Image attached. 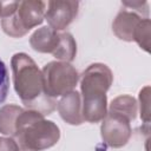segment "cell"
I'll return each instance as SVG.
<instances>
[{"label": "cell", "instance_id": "obj_1", "mask_svg": "<svg viewBox=\"0 0 151 151\" xmlns=\"http://www.w3.org/2000/svg\"><path fill=\"white\" fill-rule=\"evenodd\" d=\"M11 68L14 90L25 107L42 116L51 114L57 107V101L45 94L42 73L35 61L28 54L19 52L12 57Z\"/></svg>", "mask_w": 151, "mask_h": 151}, {"label": "cell", "instance_id": "obj_2", "mask_svg": "<svg viewBox=\"0 0 151 151\" xmlns=\"http://www.w3.org/2000/svg\"><path fill=\"white\" fill-rule=\"evenodd\" d=\"M19 151H42L54 146L60 139V129L41 113L24 109L15 124L12 137Z\"/></svg>", "mask_w": 151, "mask_h": 151}, {"label": "cell", "instance_id": "obj_3", "mask_svg": "<svg viewBox=\"0 0 151 151\" xmlns=\"http://www.w3.org/2000/svg\"><path fill=\"white\" fill-rule=\"evenodd\" d=\"M47 4L40 0L14 1L2 6L0 22L2 31L12 38H21L45 20Z\"/></svg>", "mask_w": 151, "mask_h": 151}, {"label": "cell", "instance_id": "obj_4", "mask_svg": "<svg viewBox=\"0 0 151 151\" xmlns=\"http://www.w3.org/2000/svg\"><path fill=\"white\" fill-rule=\"evenodd\" d=\"M41 73L44 92L52 99L74 91L79 80V73L76 67L65 61H50L42 67Z\"/></svg>", "mask_w": 151, "mask_h": 151}, {"label": "cell", "instance_id": "obj_5", "mask_svg": "<svg viewBox=\"0 0 151 151\" xmlns=\"http://www.w3.org/2000/svg\"><path fill=\"white\" fill-rule=\"evenodd\" d=\"M113 83V73L110 67L101 63L91 64L81 74V97L105 96Z\"/></svg>", "mask_w": 151, "mask_h": 151}, {"label": "cell", "instance_id": "obj_6", "mask_svg": "<svg viewBox=\"0 0 151 151\" xmlns=\"http://www.w3.org/2000/svg\"><path fill=\"white\" fill-rule=\"evenodd\" d=\"M130 123L122 116L107 112L100 126V134L104 143L113 149L125 146L132 134Z\"/></svg>", "mask_w": 151, "mask_h": 151}, {"label": "cell", "instance_id": "obj_7", "mask_svg": "<svg viewBox=\"0 0 151 151\" xmlns=\"http://www.w3.org/2000/svg\"><path fill=\"white\" fill-rule=\"evenodd\" d=\"M79 9L78 1L68 0H53L47 2V9L45 19L47 20L48 27L60 32L67 28L76 19Z\"/></svg>", "mask_w": 151, "mask_h": 151}, {"label": "cell", "instance_id": "obj_8", "mask_svg": "<svg viewBox=\"0 0 151 151\" xmlns=\"http://www.w3.org/2000/svg\"><path fill=\"white\" fill-rule=\"evenodd\" d=\"M57 109L61 119L70 125H81L84 123L81 112V96L77 91H72L61 97L57 103Z\"/></svg>", "mask_w": 151, "mask_h": 151}, {"label": "cell", "instance_id": "obj_9", "mask_svg": "<svg viewBox=\"0 0 151 151\" xmlns=\"http://www.w3.org/2000/svg\"><path fill=\"white\" fill-rule=\"evenodd\" d=\"M142 19L146 18H142L131 9H122L118 12L112 22V31L118 39L124 41H133V32Z\"/></svg>", "mask_w": 151, "mask_h": 151}, {"label": "cell", "instance_id": "obj_10", "mask_svg": "<svg viewBox=\"0 0 151 151\" xmlns=\"http://www.w3.org/2000/svg\"><path fill=\"white\" fill-rule=\"evenodd\" d=\"M60 32L52 29L48 26H44L34 31L29 38L31 47L39 53H51L53 54L59 45Z\"/></svg>", "mask_w": 151, "mask_h": 151}, {"label": "cell", "instance_id": "obj_11", "mask_svg": "<svg viewBox=\"0 0 151 151\" xmlns=\"http://www.w3.org/2000/svg\"><path fill=\"white\" fill-rule=\"evenodd\" d=\"M137 111H138L137 100L132 96L122 94V96L116 97L111 101L107 112L122 116V117L126 118L129 122H132L137 117Z\"/></svg>", "mask_w": 151, "mask_h": 151}, {"label": "cell", "instance_id": "obj_12", "mask_svg": "<svg viewBox=\"0 0 151 151\" xmlns=\"http://www.w3.org/2000/svg\"><path fill=\"white\" fill-rule=\"evenodd\" d=\"M22 110V107L14 104H7L0 107V133L8 137L14 136L17 119Z\"/></svg>", "mask_w": 151, "mask_h": 151}, {"label": "cell", "instance_id": "obj_13", "mask_svg": "<svg viewBox=\"0 0 151 151\" xmlns=\"http://www.w3.org/2000/svg\"><path fill=\"white\" fill-rule=\"evenodd\" d=\"M77 54V42L73 35L68 32H60V40L55 52L52 54L59 61L70 63L76 58Z\"/></svg>", "mask_w": 151, "mask_h": 151}, {"label": "cell", "instance_id": "obj_14", "mask_svg": "<svg viewBox=\"0 0 151 151\" xmlns=\"http://www.w3.org/2000/svg\"><path fill=\"white\" fill-rule=\"evenodd\" d=\"M150 37H151V21L149 18L142 19L133 32V41L145 52H150Z\"/></svg>", "mask_w": 151, "mask_h": 151}, {"label": "cell", "instance_id": "obj_15", "mask_svg": "<svg viewBox=\"0 0 151 151\" xmlns=\"http://www.w3.org/2000/svg\"><path fill=\"white\" fill-rule=\"evenodd\" d=\"M150 86H145L139 92V111L140 118L145 125L150 123Z\"/></svg>", "mask_w": 151, "mask_h": 151}, {"label": "cell", "instance_id": "obj_16", "mask_svg": "<svg viewBox=\"0 0 151 151\" xmlns=\"http://www.w3.org/2000/svg\"><path fill=\"white\" fill-rule=\"evenodd\" d=\"M9 90V76L5 63L0 59V104H2L8 94Z\"/></svg>", "mask_w": 151, "mask_h": 151}, {"label": "cell", "instance_id": "obj_17", "mask_svg": "<svg viewBox=\"0 0 151 151\" xmlns=\"http://www.w3.org/2000/svg\"><path fill=\"white\" fill-rule=\"evenodd\" d=\"M122 5L127 9H131L139 14L142 18H149V4L147 1H123Z\"/></svg>", "mask_w": 151, "mask_h": 151}, {"label": "cell", "instance_id": "obj_18", "mask_svg": "<svg viewBox=\"0 0 151 151\" xmlns=\"http://www.w3.org/2000/svg\"><path fill=\"white\" fill-rule=\"evenodd\" d=\"M0 151H19V149L12 137H0Z\"/></svg>", "mask_w": 151, "mask_h": 151}, {"label": "cell", "instance_id": "obj_19", "mask_svg": "<svg viewBox=\"0 0 151 151\" xmlns=\"http://www.w3.org/2000/svg\"><path fill=\"white\" fill-rule=\"evenodd\" d=\"M2 6H4V4H2V2H0V13H1V9H2Z\"/></svg>", "mask_w": 151, "mask_h": 151}]
</instances>
